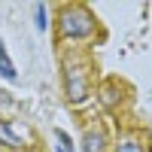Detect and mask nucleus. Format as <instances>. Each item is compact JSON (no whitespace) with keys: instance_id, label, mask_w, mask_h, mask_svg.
<instances>
[{"instance_id":"obj_7","label":"nucleus","mask_w":152,"mask_h":152,"mask_svg":"<svg viewBox=\"0 0 152 152\" xmlns=\"http://www.w3.org/2000/svg\"><path fill=\"white\" fill-rule=\"evenodd\" d=\"M116 152H143V146L137 143V140H122V143L116 146Z\"/></svg>"},{"instance_id":"obj_2","label":"nucleus","mask_w":152,"mask_h":152,"mask_svg":"<svg viewBox=\"0 0 152 152\" xmlns=\"http://www.w3.org/2000/svg\"><path fill=\"white\" fill-rule=\"evenodd\" d=\"M85 94H88V85H85V79H82V73L76 70V67H73V70L67 67V97H70V100H82Z\"/></svg>"},{"instance_id":"obj_4","label":"nucleus","mask_w":152,"mask_h":152,"mask_svg":"<svg viewBox=\"0 0 152 152\" xmlns=\"http://www.w3.org/2000/svg\"><path fill=\"white\" fill-rule=\"evenodd\" d=\"M82 149H85V152H104V149H107L104 131H88V134L82 137Z\"/></svg>"},{"instance_id":"obj_5","label":"nucleus","mask_w":152,"mask_h":152,"mask_svg":"<svg viewBox=\"0 0 152 152\" xmlns=\"http://www.w3.org/2000/svg\"><path fill=\"white\" fill-rule=\"evenodd\" d=\"M0 76L9 79V82L18 76V73H15V64H12V58L6 55V43H3V40H0Z\"/></svg>"},{"instance_id":"obj_1","label":"nucleus","mask_w":152,"mask_h":152,"mask_svg":"<svg viewBox=\"0 0 152 152\" xmlns=\"http://www.w3.org/2000/svg\"><path fill=\"white\" fill-rule=\"evenodd\" d=\"M58 28H61V37H67V40H82V37H88L94 31V15L79 3L64 6L61 18H58Z\"/></svg>"},{"instance_id":"obj_3","label":"nucleus","mask_w":152,"mask_h":152,"mask_svg":"<svg viewBox=\"0 0 152 152\" xmlns=\"http://www.w3.org/2000/svg\"><path fill=\"white\" fill-rule=\"evenodd\" d=\"M0 143L9 146V149H18V146H24V134H18V131H15V125L0 122Z\"/></svg>"},{"instance_id":"obj_6","label":"nucleus","mask_w":152,"mask_h":152,"mask_svg":"<svg viewBox=\"0 0 152 152\" xmlns=\"http://www.w3.org/2000/svg\"><path fill=\"white\" fill-rule=\"evenodd\" d=\"M34 12H37V31H46V28H49V12H46V6L37 3Z\"/></svg>"}]
</instances>
